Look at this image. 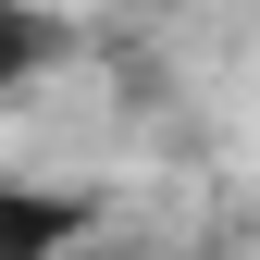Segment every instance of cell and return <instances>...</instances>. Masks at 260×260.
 <instances>
[{
    "label": "cell",
    "instance_id": "1",
    "mask_svg": "<svg viewBox=\"0 0 260 260\" xmlns=\"http://www.w3.org/2000/svg\"><path fill=\"white\" fill-rule=\"evenodd\" d=\"M87 236V199L75 186H25V174H0V260H62Z\"/></svg>",
    "mask_w": 260,
    "mask_h": 260
},
{
    "label": "cell",
    "instance_id": "2",
    "mask_svg": "<svg viewBox=\"0 0 260 260\" xmlns=\"http://www.w3.org/2000/svg\"><path fill=\"white\" fill-rule=\"evenodd\" d=\"M38 62H50V25H38V13H0V87L38 75Z\"/></svg>",
    "mask_w": 260,
    "mask_h": 260
}]
</instances>
